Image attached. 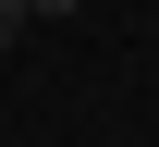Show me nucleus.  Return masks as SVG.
<instances>
[{
	"mask_svg": "<svg viewBox=\"0 0 159 147\" xmlns=\"http://www.w3.org/2000/svg\"><path fill=\"white\" fill-rule=\"evenodd\" d=\"M25 25H37V12H25V0H0V49H12V37H25Z\"/></svg>",
	"mask_w": 159,
	"mask_h": 147,
	"instance_id": "nucleus-1",
	"label": "nucleus"
},
{
	"mask_svg": "<svg viewBox=\"0 0 159 147\" xmlns=\"http://www.w3.org/2000/svg\"><path fill=\"white\" fill-rule=\"evenodd\" d=\"M25 12H86V0H25Z\"/></svg>",
	"mask_w": 159,
	"mask_h": 147,
	"instance_id": "nucleus-2",
	"label": "nucleus"
}]
</instances>
